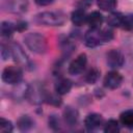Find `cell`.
<instances>
[{
	"mask_svg": "<svg viewBox=\"0 0 133 133\" xmlns=\"http://www.w3.org/2000/svg\"><path fill=\"white\" fill-rule=\"evenodd\" d=\"M113 38V31L109 28H90L84 35V43L89 48H95Z\"/></svg>",
	"mask_w": 133,
	"mask_h": 133,
	"instance_id": "6da1fadb",
	"label": "cell"
},
{
	"mask_svg": "<svg viewBox=\"0 0 133 133\" xmlns=\"http://www.w3.org/2000/svg\"><path fill=\"white\" fill-rule=\"evenodd\" d=\"M24 43L26 47L36 54H44L48 49V43L46 37L38 32H30L25 35Z\"/></svg>",
	"mask_w": 133,
	"mask_h": 133,
	"instance_id": "7a4b0ae2",
	"label": "cell"
},
{
	"mask_svg": "<svg viewBox=\"0 0 133 133\" xmlns=\"http://www.w3.org/2000/svg\"><path fill=\"white\" fill-rule=\"evenodd\" d=\"M34 21L46 26H61L65 22V15L60 10L43 11L35 16Z\"/></svg>",
	"mask_w": 133,
	"mask_h": 133,
	"instance_id": "3957f363",
	"label": "cell"
},
{
	"mask_svg": "<svg viewBox=\"0 0 133 133\" xmlns=\"http://www.w3.org/2000/svg\"><path fill=\"white\" fill-rule=\"evenodd\" d=\"M46 91L43 87V84L39 82H33L28 85L26 99L32 104H39L46 99Z\"/></svg>",
	"mask_w": 133,
	"mask_h": 133,
	"instance_id": "277c9868",
	"label": "cell"
},
{
	"mask_svg": "<svg viewBox=\"0 0 133 133\" xmlns=\"http://www.w3.org/2000/svg\"><path fill=\"white\" fill-rule=\"evenodd\" d=\"M23 76V72L19 66L16 65H8L4 68L2 71L1 78L3 82L7 84H18L21 82Z\"/></svg>",
	"mask_w": 133,
	"mask_h": 133,
	"instance_id": "5b68a950",
	"label": "cell"
},
{
	"mask_svg": "<svg viewBox=\"0 0 133 133\" xmlns=\"http://www.w3.org/2000/svg\"><path fill=\"white\" fill-rule=\"evenodd\" d=\"M106 61L110 69L117 70L123 66L125 62V57L119 50L112 49L106 54Z\"/></svg>",
	"mask_w": 133,
	"mask_h": 133,
	"instance_id": "8992f818",
	"label": "cell"
},
{
	"mask_svg": "<svg viewBox=\"0 0 133 133\" xmlns=\"http://www.w3.org/2000/svg\"><path fill=\"white\" fill-rule=\"evenodd\" d=\"M10 51H11V57L14 58V60L17 63H19L20 65H23V66H29L30 60L28 58V55L25 53L24 49L19 44H16V43L11 44Z\"/></svg>",
	"mask_w": 133,
	"mask_h": 133,
	"instance_id": "52a82bcc",
	"label": "cell"
},
{
	"mask_svg": "<svg viewBox=\"0 0 133 133\" xmlns=\"http://www.w3.org/2000/svg\"><path fill=\"white\" fill-rule=\"evenodd\" d=\"M103 83H104V86L109 89H116L123 83V76L115 70L110 71L104 77Z\"/></svg>",
	"mask_w": 133,
	"mask_h": 133,
	"instance_id": "ba28073f",
	"label": "cell"
},
{
	"mask_svg": "<svg viewBox=\"0 0 133 133\" xmlns=\"http://www.w3.org/2000/svg\"><path fill=\"white\" fill-rule=\"evenodd\" d=\"M4 5L6 8V11L20 15L27 11L29 2L28 0H8L5 2Z\"/></svg>",
	"mask_w": 133,
	"mask_h": 133,
	"instance_id": "9c48e42d",
	"label": "cell"
},
{
	"mask_svg": "<svg viewBox=\"0 0 133 133\" xmlns=\"http://www.w3.org/2000/svg\"><path fill=\"white\" fill-rule=\"evenodd\" d=\"M87 63V56L84 53L79 54L75 59H73L69 65V73L71 75H79L83 72Z\"/></svg>",
	"mask_w": 133,
	"mask_h": 133,
	"instance_id": "30bf717a",
	"label": "cell"
},
{
	"mask_svg": "<svg viewBox=\"0 0 133 133\" xmlns=\"http://www.w3.org/2000/svg\"><path fill=\"white\" fill-rule=\"evenodd\" d=\"M103 125V117L99 113H90L84 119V126L87 130L94 131Z\"/></svg>",
	"mask_w": 133,
	"mask_h": 133,
	"instance_id": "8fae6325",
	"label": "cell"
},
{
	"mask_svg": "<svg viewBox=\"0 0 133 133\" xmlns=\"http://www.w3.org/2000/svg\"><path fill=\"white\" fill-rule=\"evenodd\" d=\"M71 88H72V81L66 78H59L54 85V89L56 94L60 96H63L70 92Z\"/></svg>",
	"mask_w": 133,
	"mask_h": 133,
	"instance_id": "7c38bea8",
	"label": "cell"
},
{
	"mask_svg": "<svg viewBox=\"0 0 133 133\" xmlns=\"http://www.w3.org/2000/svg\"><path fill=\"white\" fill-rule=\"evenodd\" d=\"M63 119L68 126H75L79 119L78 111L73 107H66L63 110Z\"/></svg>",
	"mask_w": 133,
	"mask_h": 133,
	"instance_id": "4fadbf2b",
	"label": "cell"
},
{
	"mask_svg": "<svg viewBox=\"0 0 133 133\" xmlns=\"http://www.w3.org/2000/svg\"><path fill=\"white\" fill-rule=\"evenodd\" d=\"M103 21H104L103 15L99 11H92L89 15H87L86 23L89 25L90 28H100Z\"/></svg>",
	"mask_w": 133,
	"mask_h": 133,
	"instance_id": "5bb4252c",
	"label": "cell"
},
{
	"mask_svg": "<svg viewBox=\"0 0 133 133\" xmlns=\"http://www.w3.org/2000/svg\"><path fill=\"white\" fill-rule=\"evenodd\" d=\"M71 20L73 22L74 25L76 26H81L83 24L86 23V20H87V15L85 14V10L84 9H81V8H77L75 9L72 15H71Z\"/></svg>",
	"mask_w": 133,
	"mask_h": 133,
	"instance_id": "9a60e30c",
	"label": "cell"
},
{
	"mask_svg": "<svg viewBox=\"0 0 133 133\" xmlns=\"http://www.w3.org/2000/svg\"><path fill=\"white\" fill-rule=\"evenodd\" d=\"M124 17H125V15H123L122 12L113 11L108 16L107 24L110 27H122L123 22H124Z\"/></svg>",
	"mask_w": 133,
	"mask_h": 133,
	"instance_id": "2e32d148",
	"label": "cell"
},
{
	"mask_svg": "<svg viewBox=\"0 0 133 133\" xmlns=\"http://www.w3.org/2000/svg\"><path fill=\"white\" fill-rule=\"evenodd\" d=\"M119 122L124 127L128 129H133V110L129 109L122 112L119 115Z\"/></svg>",
	"mask_w": 133,
	"mask_h": 133,
	"instance_id": "e0dca14e",
	"label": "cell"
},
{
	"mask_svg": "<svg viewBox=\"0 0 133 133\" xmlns=\"http://www.w3.org/2000/svg\"><path fill=\"white\" fill-rule=\"evenodd\" d=\"M18 128L21 131H28L34 126L33 119L28 115H23L18 119Z\"/></svg>",
	"mask_w": 133,
	"mask_h": 133,
	"instance_id": "ac0fdd59",
	"label": "cell"
},
{
	"mask_svg": "<svg viewBox=\"0 0 133 133\" xmlns=\"http://www.w3.org/2000/svg\"><path fill=\"white\" fill-rule=\"evenodd\" d=\"M16 29V26L11 23V22H8V21H3L1 23V26H0V31H1V35L3 37H10L14 33Z\"/></svg>",
	"mask_w": 133,
	"mask_h": 133,
	"instance_id": "d6986e66",
	"label": "cell"
},
{
	"mask_svg": "<svg viewBox=\"0 0 133 133\" xmlns=\"http://www.w3.org/2000/svg\"><path fill=\"white\" fill-rule=\"evenodd\" d=\"M97 3L102 10L112 11L117 5V0H97Z\"/></svg>",
	"mask_w": 133,
	"mask_h": 133,
	"instance_id": "ffe728a7",
	"label": "cell"
},
{
	"mask_svg": "<svg viewBox=\"0 0 133 133\" xmlns=\"http://www.w3.org/2000/svg\"><path fill=\"white\" fill-rule=\"evenodd\" d=\"M119 123L115 119H109L104 126V131L106 133H116L119 132Z\"/></svg>",
	"mask_w": 133,
	"mask_h": 133,
	"instance_id": "44dd1931",
	"label": "cell"
},
{
	"mask_svg": "<svg viewBox=\"0 0 133 133\" xmlns=\"http://www.w3.org/2000/svg\"><path fill=\"white\" fill-rule=\"evenodd\" d=\"M99 76H100V72L96 68H92V69H90L86 73V75H85V81L87 83H89V84H94L99 79Z\"/></svg>",
	"mask_w": 133,
	"mask_h": 133,
	"instance_id": "7402d4cb",
	"label": "cell"
},
{
	"mask_svg": "<svg viewBox=\"0 0 133 133\" xmlns=\"http://www.w3.org/2000/svg\"><path fill=\"white\" fill-rule=\"evenodd\" d=\"M12 124L10 121L4 118V117H1L0 119V132L1 133H10L12 132Z\"/></svg>",
	"mask_w": 133,
	"mask_h": 133,
	"instance_id": "603a6c76",
	"label": "cell"
},
{
	"mask_svg": "<svg viewBox=\"0 0 133 133\" xmlns=\"http://www.w3.org/2000/svg\"><path fill=\"white\" fill-rule=\"evenodd\" d=\"M122 28L125 30H132L133 29V15H125Z\"/></svg>",
	"mask_w": 133,
	"mask_h": 133,
	"instance_id": "cb8c5ba5",
	"label": "cell"
},
{
	"mask_svg": "<svg viewBox=\"0 0 133 133\" xmlns=\"http://www.w3.org/2000/svg\"><path fill=\"white\" fill-rule=\"evenodd\" d=\"M60 123H59V119L55 116V115H51L49 117V126L53 129V130H59L60 129Z\"/></svg>",
	"mask_w": 133,
	"mask_h": 133,
	"instance_id": "d4e9b609",
	"label": "cell"
},
{
	"mask_svg": "<svg viewBox=\"0 0 133 133\" xmlns=\"http://www.w3.org/2000/svg\"><path fill=\"white\" fill-rule=\"evenodd\" d=\"M9 56H11V51H10V46H1V57L3 60H6Z\"/></svg>",
	"mask_w": 133,
	"mask_h": 133,
	"instance_id": "484cf974",
	"label": "cell"
},
{
	"mask_svg": "<svg viewBox=\"0 0 133 133\" xmlns=\"http://www.w3.org/2000/svg\"><path fill=\"white\" fill-rule=\"evenodd\" d=\"M45 101H47L49 104H53V105H60V103H61L60 99L54 95H46Z\"/></svg>",
	"mask_w": 133,
	"mask_h": 133,
	"instance_id": "4316f807",
	"label": "cell"
},
{
	"mask_svg": "<svg viewBox=\"0 0 133 133\" xmlns=\"http://www.w3.org/2000/svg\"><path fill=\"white\" fill-rule=\"evenodd\" d=\"M92 0H80L79 3H78V8H81V9H86L90 4H91Z\"/></svg>",
	"mask_w": 133,
	"mask_h": 133,
	"instance_id": "83f0119b",
	"label": "cell"
},
{
	"mask_svg": "<svg viewBox=\"0 0 133 133\" xmlns=\"http://www.w3.org/2000/svg\"><path fill=\"white\" fill-rule=\"evenodd\" d=\"M16 28H17L19 31H24V30L27 28V22H25V21H20V22H18Z\"/></svg>",
	"mask_w": 133,
	"mask_h": 133,
	"instance_id": "f1b7e54d",
	"label": "cell"
},
{
	"mask_svg": "<svg viewBox=\"0 0 133 133\" xmlns=\"http://www.w3.org/2000/svg\"><path fill=\"white\" fill-rule=\"evenodd\" d=\"M54 0H34V2L39 6H47L50 5Z\"/></svg>",
	"mask_w": 133,
	"mask_h": 133,
	"instance_id": "f546056e",
	"label": "cell"
}]
</instances>
